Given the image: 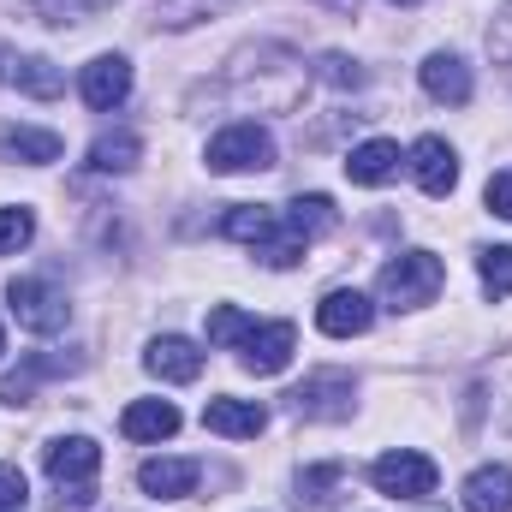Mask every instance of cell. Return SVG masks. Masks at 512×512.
Returning a JSON list of instances; mask_svg holds the SVG:
<instances>
[{"mask_svg":"<svg viewBox=\"0 0 512 512\" xmlns=\"http://www.w3.org/2000/svg\"><path fill=\"white\" fill-rule=\"evenodd\" d=\"M286 221H292L304 239H316V233H328L340 215H334V203H328L322 191H310V197H292V203H286Z\"/></svg>","mask_w":512,"mask_h":512,"instance_id":"obj_22","label":"cell"},{"mask_svg":"<svg viewBox=\"0 0 512 512\" xmlns=\"http://www.w3.org/2000/svg\"><path fill=\"white\" fill-rule=\"evenodd\" d=\"M120 435L126 441H167V435H179V405H167V399H131L126 411H120Z\"/></svg>","mask_w":512,"mask_h":512,"instance_id":"obj_15","label":"cell"},{"mask_svg":"<svg viewBox=\"0 0 512 512\" xmlns=\"http://www.w3.org/2000/svg\"><path fill=\"white\" fill-rule=\"evenodd\" d=\"M143 364H149V376H161V382H197V376H203V352H197L191 340H179V334H161V340L143 352Z\"/></svg>","mask_w":512,"mask_h":512,"instance_id":"obj_14","label":"cell"},{"mask_svg":"<svg viewBox=\"0 0 512 512\" xmlns=\"http://www.w3.org/2000/svg\"><path fill=\"white\" fill-rule=\"evenodd\" d=\"M209 173H262V167H274V137L262 126H227L221 137H209Z\"/></svg>","mask_w":512,"mask_h":512,"instance_id":"obj_6","label":"cell"},{"mask_svg":"<svg viewBox=\"0 0 512 512\" xmlns=\"http://www.w3.org/2000/svg\"><path fill=\"white\" fill-rule=\"evenodd\" d=\"M0 161H24V167H48V161H60V131H36V126H0Z\"/></svg>","mask_w":512,"mask_h":512,"instance_id":"obj_18","label":"cell"},{"mask_svg":"<svg viewBox=\"0 0 512 512\" xmlns=\"http://www.w3.org/2000/svg\"><path fill=\"white\" fill-rule=\"evenodd\" d=\"M0 352H6V334H0Z\"/></svg>","mask_w":512,"mask_h":512,"instance_id":"obj_34","label":"cell"},{"mask_svg":"<svg viewBox=\"0 0 512 512\" xmlns=\"http://www.w3.org/2000/svg\"><path fill=\"white\" fill-rule=\"evenodd\" d=\"M483 197H489V215H501V221H512V167H507V173H495V179H489V191H483Z\"/></svg>","mask_w":512,"mask_h":512,"instance_id":"obj_30","label":"cell"},{"mask_svg":"<svg viewBox=\"0 0 512 512\" xmlns=\"http://www.w3.org/2000/svg\"><path fill=\"white\" fill-rule=\"evenodd\" d=\"M399 143H387V137H370V143H358L352 155H346V179L352 185H387L393 173H399Z\"/></svg>","mask_w":512,"mask_h":512,"instance_id":"obj_19","label":"cell"},{"mask_svg":"<svg viewBox=\"0 0 512 512\" xmlns=\"http://www.w3.org/2000/svg\"><path fill=\"white\" fill-rule=\"evenodd\" d=\"M102 6H114V0H42L48 24H84V18H96Z\"/></svg>","mask_w":512,"mask_h":512,"instance_id":"obj_28","label":"cell"},{"mask_svg":"<svg viewBox=\"0 0 512 512\" xmlns=\"http://www.w3.org/2000/svg\"><path fill=\"white\" fill-rule=\"evenodd\" d=\"M251 328L256 322L239 310V304H215V310H209V346H245Z\"/></svg>","mask_w":512,"mask_h":512,"instance_id":"obj_23","label":"cell"},{"mask_svg":"<svg viewBox=\"0 0 512 512\" xmlns=\"http://www.w3.org/2000/svg\"><path fill=\"white\" fill-rule=\"evenodd\" d=\"M0 84L24 90V96H36V102H54V96L66 90V72H60L54 60H42V54H12V48H0Z\"/></svg>","mask_w":512,"mask_h":512,"instance_id":"obj_10","label":"cell"},{"mask_svg":"<svg viewBox=\"0 0 512 512\" xmlns=\"http://www.w3.org/2000/svg\"><path fill=\"white\" fill-rule=\"evenodd\" d=\"M137 155H143V137H137V131H102V137L90 143V167H96V173H131Z\"/></svg>","mask_w":512,"mask_h":512,"instance_id":"obj_21","label":"cell"},{"mask_svg":"<svg viewBox=\"0 0 512 512\" xmlns=\"http://www.w3.org/2000/svg\"><path fill=\"white\" fill-rule=\"evenodd\" d=\"M423 90L435 102H447V108H465L471 102V66L459 54H429L423 60Z\"/></svg>","mask_w":512,"mask_h":512,"instance_id":"obj_16","label":"cell"},{"mask_svg":"<svg viewBox=\"0 0 512 512\" xmlns=\"http://www.w3.org/2000/svg\"><path fill=\"white\" fill-rule=\"evenodd\" d=\"M203 429H215L227 441H256L268 429V411L256 399H209L203 405Z\"/></svg>","mask_w":512,"mask_h":512,"instance_id":"obj_13","label":"cell"},{"mask_svg":"<svg viewBox=\"0 0 512 512\" xmlns=\"http://www.w3.org/2000/svg\"><path fill=\"white\" fill-rule=\"evenodd\" d=\"M316 78L334 84V90H358V84H364V66L346 60V54H322V60H316Z\"/></svg>","mask_w":512,"mask_h":512,"instance_id":"obj_26","label":"cell"},{"mask_svg":"<svg viewBox=\"0 0 512 512\" xmlns=\"http://www.w3.org/2000/svg\"><path fill=\"white\" fill-rule=\"evenodd\" d=\"M42 471L54 483V512H90L96 507V471H102V447L90 435H60L42 447Z\"/></svg>","mask_w":512,"mask_h":512,"instance_id":"obj_1","label":"cell"},{"mask_svg":"<svg viewBox=\"0 0 512 512\" xmlns=\"http://www.w3.org/2000/svg\"><path fill=\"white\" fill-rule=\"evenodd\" d=\"M328 6H334V12H358V0H328Z\"/></svg>","mask_w":512,"mask_h":512,"instance_id":"obj_32","label":"cell"},{"mask_svg":"<svg viewBox=\"0 0 512 512\" xmlns=\"http://www.w3.org/2000/svg\"><path fill=\"white\" fill-rule=\"evenodd\" d=\"M465 512H512V471L507 465H483L465 483Z\"/></svg>","mask_w":512,"mask_h":512,"instance_id":"obj_20","label":"cell"},{"mask_svg":"<svg viewBox=\"0 0 512 512\" xmlns=\"http://www.w3.org/2000/svg\"><path fill=\"white\" fill-rule=\"evenodd\" d=\"M78 90H84V102H90L96 114H114V108L131 96V60L126 54H96V60L84 66Z\"/></svg>","mask_w":512,"mask_h":512,"instance_id":"obj_9","label":"cell"},{"mask_svg":"<svg viewBox=\"0 0 512 512\" xmlns=\"http://www.w3.org/2000/svg\"><path fill=\"white\" fill-rule=\"evenodd\" d=\"M197 477H203L197 459H149V465L137 471V483H143L155 501H185V495L197 489Z\"/></svg>","mask_w":512,"mask_h":512,"instance_id":"obj_17","label":"cell"},{"mask_svg":"<svg viewBox=\"0 0 512 512\" xmlns=\"http://www.w3.org/2000/svg\"><path fill=\"white\" fill-rule=\"evenodd\" d=\"M411 173H417V185H423L429 197H453V185H459V155H453L441 137H417Z\"/></svg>","mask_w":512,"mask_h":512,"instance_id":"obj_12","label":"cell"},{"mask_svg":"<svg viewBox=\"0 0 512 512\" xmlns=\"http://www.w3.org/2000/svg\"><path fill=\"white\" fill-rule=\"evenodd\" d=\"M393 6H417V0H393Z\"/></svg>","mask_w":512,"mask_h":512,"instance_id":"obj_33","label":"cell"},{"mask_svg":"<svg viewBox=\"0 0 512 512\" xmlns=\"http://www.w3.org/2000/svg\"><path fill=\"white\" fill-rule=\"evenodd\" d=\"M286 405H292V417H304V423H340V417H352V376L322 370V376H310L304 387H292Z\"/></svg>","mask_w":512,"mask_h":512,"instance_id":"obj_7","label":"cell"},{"mask_svg":"<svg viewBox=\"0 0 512 512\" xmlns=\"http://www.w3.org/2000/svg\"><path fill=\"white\" fill-rule=\"evenodd\" d=\"M376 286H382V298L393 310H423V304H435V292L447 286V268H441V256H429V251H399L382 268Z\"/></svg>","mask_w":512,"mask_h":512,"instance_id":"obj_3","label":"cell"},{"mask_svg":"<svg viewBox=\"0 0 512 512\" xmlns=\"http://www.w3.org/2000/svg\"><path fill=\"white\" fill-rule=\"evenodd\" d=\"M221 233L239 239V245H251L268 268H298L304 251H310V239H304L280 209H262V203H233L227 221H221Z\"/></svg>","mask_w":512,"mask_h":512,"instance_id":"obj_2","label":"cell"},{"mask_svg":"<svg viewBox=\"0 0 512 512\" xmlns=\"http://www.w3.org/2000/svg\"><path fill=\"white\" fill-rule=\"evenodd\" d=\"M6 304L18 316V328H30V334H60L72 322V304H66V292L54 280H12Z\"/></svg>","mask_w":512,"mask_h":512,"instance_id":"obj_5","label":"cell"},{"mask_svg":"<svg viewBox=\"0 0 512 512\" xmlns=\"http://www.w3.org/2000/svg\"><path fill=\"white\" fill-rule=\"evenodd\" d=\"M340 477H346V471H340V465H310V471H304V477H298V489H304V495H298V501H316V507H322V501H334V495H328V489H334V483H340Z\"/></svg>","mask_w":512,"mask_h":512,"instance_id":"obj_27","label":"cell"},{"mask_svg":"<svg viewBox=\"0 0 512 512\" xmlns=\"http://www.w3.org/2000/svg\"><path fill=\"white\" fill-rule=\"evenodd\" d=\"M489 54L512 66V6H501V18H495V30H489Z\"/></svg>","mask_w":512,"mask_h":512,"instance_id":"obj_31","label":"cell"},{"mask_svg":"<svg viewBox=\"0 0 512 512\" xmlns=\"http://www.w3.org/2000/svg\"><path fill=\"white\" fill-rule=\"evenodd\" d=\"M370 483H376L382 495H393V501H435L441 471H435V459L399 447V453H382V459L370 465Z\"/></svg>","mask_w":512,"mask_h":512,"instance_id":"obj_4","label":"cell"},{"mask_svg":"<svg viewBox=\"0 0 512 512\" xmlns=\"http://www.w3.org/2000/svg\"><path fill=\"white\" fill-rule=\"evenodd\" d=\"M30 501V489H24V471L18 465H0V512H18Z\"/></svg>","mask_w":512,"mask_h":512,"instance_id":"obj_29","label":"cell"},{"mask_svg":"<svg viewBox=\"0 0 512 512\" xmlns=\"http://www.w3.org/2000/svg\"><path fill=\"white\" fill-rule=\"evenodd\" d=\"M292 352H298L292 322H256L251 334H245V346H239V358H245L251 376H280L292 364Z\"/></svg>","mask_w":512,"mask_h":512,"instance_id":"obj_8","label":"cell"},{"mask_svg":"<svg viewBox=\"0 0 512 512\" xmlns=\"http://www.w3.org/2000/svg\"><path fill=\"white\" fill-rule=\"evenodd\" d=\"M477 274H483V292H489V298H507L512 292V245L483 251L477 256Z\"/></svg>","mask_w":512,"mask_h":512,"instance_id":"obj_24","label":"cell"},{"mask_svg":"<svg viewBox=\"0 0 512 512\" xmlns=\"http://www.w3.org/2000/svg\"><path fill=\"white\" fill-rule=\"evenodd\" d=\"M30 239H36V215L30 209H0V256L24 251Z\"/></svg>","mask_w":512,"mask_h":512,"instance_id":"obj_25","label":"cell"},{"mask_svg":"<svg viewBox=\"0 0 512 512\" xmlns=\"http://www.w3.org/2000/svg\"><path fill=\"white\" fill-rule=\"evenodd\" d=\"M370 322H376V304H370L364 292H352V286H340V292H328V298L316 304V328L334 334V340L370 334Z\"/></svg>","mask_w":512,"mask_h":512,"instance_id":"obj_11","label":"cell"}]
</instances>
